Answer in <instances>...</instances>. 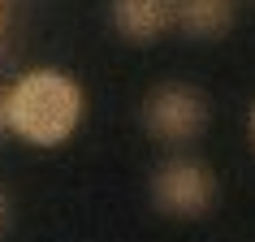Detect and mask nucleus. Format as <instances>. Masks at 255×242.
<instances>
[{
	"label": "nucleus",
	"instance_id": "8",
	"mask_svg": "<svg viewBox=\"0 0 255 242\" xmlns=\"http://www.w3.org/2000/svg\"><path fill=\"white\" fill-rule=\"evenodd\" d=\"M251 143H255V108H251Z\"/></svg>",
	"mask_w": 255,
	"mask_h": 242
},
{
	"label": "nucleus",
	"instance_id": "2",
	"mask_svg": "<svg viewBox=\"0 0 255 242\" xmlns=\"http://www.w3.org/2000/svg\"><path fill=\"white\" fill-rule=\"evenodd\" d=\"M138 117L151 138H160L169 147H190L208 130V100L190 82H160L147 91Z\"/></svg>",
	"mask_w": 255,
	"mask_h": 242
},
{
	"label": "nucleus",
	"instance_id": "3",
	"mask_svg": "<svg viewBox=\"0 0 255 242\" xmlns=\"http://www.w3.org/2000/svg\"><path fill=\"white\" fill-rule=\"evenodd\" d=\"M216 173L195 156H169V160L151 173V203L164 216L177 221H199L208 208L216 203Z\"/></svg>",
	"mask_w": 255,
	"mask_h": 242
},
{
	"label": "nucleus",
	"instance_id": "5",
	"mask_svg": "<svg viewBox=\"0 0 255 242\" xmlns=\"http://www.w3.org/2000/svg\"><path fill=\"white\" fill-rule=\"evenodd\" d=\"M238 17V0H177V30L190 39H221Z\"/></svg>",
	"mask_w": 255,
	"mask_h": 242
},
{
	"label": "nucleus",
	"instance_id": "6",
	"mask_svg": "<svg viewBox=\"0 0 255 242\" xmlns=\"http://www.w3.org/2000/svg\"><path fill=\"white\" fill-rule=\"evenodd\" d=\"M9 225V195H4V190H0V229Z\"/></svg>",
	"mask_w": 255,
	"mask_h": 242
},
{
	"label": "nucleus",
	"instance_id": "1",
	"mask_svg": "<svg viewBox=\"0 0 255 242\" xmlns=\"http://www.w3.org/2000/svg\"><path fill=\"white\" fill-rule=\"evenodd\" d=\"M87 95L65 69H26L4 91V130L26 147H65L78 134Z\"/></svg>",
	"mask_w": 255,
	"mask_h": 242
},
{
	"label": "nucleus",
	"instance_id": "4",
	"mask_svg": "<svg viewBox=\"0 0 255 242\" xmlns=\"http://www.w3.org/2000/svg\"><path fill=\"white\" fill-rule=\"evenodd\" d=\"M108 22L121 39L156 43L177 30V0H108Z\"/></svg>",
	"mask_w": 255,
	"mask_h": 242
},
{
	"label": "nucleus",
	"instance_id": "7",
	"mask_svg": "<svg viewBox=\"0 0 255 242\" xmlns=\"http://www.w3.org/2000/svg\"><path fill=\"white\" fill-rule=\"evenodd\" d=\"M0 130H4V91H0Z\"/></svg>",
	"mask_w": 255,
	"mask_h": 242
}]
</instances>
